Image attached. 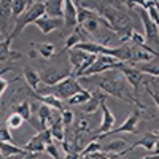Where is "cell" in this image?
Wrapping results in <instances>:
<instances>
[{
    "label": "cell",
    "instance_id": "6da1fadb",
    "mask_svg": "<svg viewBox=\"0 0 159 159\" xmlns=\"http://www.w3.org/2000/svg\"><path fill=\"white\" fill-rule=\"evenodd\" d=\"M97 86L100 88V91H103L105 94L113 96L116 99H121L126 100L129 103H134L137 105V108H145V105H142L140 100H137L130 92V84L126 81V78H121V73L119 70H110V72H105L102 73L97 80H96Z\"/></svg>",
    "mask_w": 159,
    "mask_h": 159
},
{
    "label": "cell",
    "instance_id": "7a4b0ae2",
    "mask_svg": "<svg viewBox=\"0 0 159 159\" xmlns=\"http://www.w3.org/2000/svg\"><path fill=\"white\" fill-rule=\"evenodd\" d=\"M45 15H46V5H45V2H35V0H34L32 7L16 21L15 29H13V32H11L8 37H10L11 40L16 38V37H19L21 32L27 27L29 24H35V21H38L40 18H43Z\"/></svg>",
    "mask_w": 159,
    "mask_h": 159
},
{
    "label": "cell",
    "instance_id": "3957f363",
    "mask_svg": "<svg viewBox=\"0 0 159 159\" xmlns=\"http://www.w3.org/2000/svg\"><path fill=\"white\" fill-rule=\"evenodd\" d=\"M83 88L81 84H80V81L75 78V76H70L67 80H64L62 83L56 84V86H52V88H46V89H42L40 92H42V96H56L57 99L61 100H70L75 94H78V92H81Z\"/></svg>",
    "mask_w": 159,
    "mask_h": 159
},
{
    "label": "cell",
    "instance_id": "277c9868",
    "mask_svg": "<svg viewBox=\"0 0 159 159\" xmlns=\"http://www.w3.org/2000/svg\"><path fill=\"white\" fill-rule=\"evenodd\" d=\"M140 115H142V110L140 108H135V110H132L127 118L124 119V123L121 126H118L115 130H110L107 132V134H103V135H97V137H92V140H100V139H105V137H110L113 134H118V132H129V134H137V123H139V119H140Z\"/></svg>",
    "mask_w": 159,
    "mask_h": 159
},
{
    "label": "cell",
    "instance_id": "5b68a950",
    "mask_svg": "<svg viewBox=\"0 0 159 159\" xmlns=\"http://www.w3.org/2000/svg\"><path fill=\"white\" fill-rule=\"evenodd\" d=\"M49 143H52V134H51L49 129H46V130L38 132L37 135H34L27 143L24 145V148L27 150L29 153L40 154V153L46 151V147H48Z\"/></svg>",
    "mask_w": 159,
    "mask_h": 159
},
{
    "label": "cell",
    "instance_id": "8992f818",
    "mask_svg": "<svg viewBox=\"0 0 159 159\" xmlns=\"http://www.w3.org/2000/svg\"><path fill=\"white\" fill-rule=\"evenodd\" d=\"M42 76V81L48 86V88H52L59 83H62L64 80H67L72 76V73L67 70V69H59V67H49L46 70H43L40 73Z\"/></svg>",
    "mask_w": 159,
    "mask_h": 159
},
{
    "label": "cell",
    "instance_id": "52a82bcc",
    "mask_svg": "<svg viewBox=\"0 0 159 159\" xmlns=\"http://www.w3.org/2000/svg\"><path fill=\"white\" fill-rule=\"evenodd\" d=\"M140 18H142V22H143V27H145V40H147V45H159V27H157V24L151 21L150 15L145 10L140 8Z\"/></svg>",
    "mask_w": 159,
    "mask_h": 159
},
{
    "label": "cell",
    "instance_id": "ba28073f",
    "mask_svg": "<svg viewBox=\"0 0 159 159\" xmlns=\"http://www.w3.org/2000/svg\"><path fill=\"white\" fill-rule=\"evenodd\" d=\"M119 72H121L126 78V81L130 84V88L134 89V92L139 91V88L142 86V83L145 84L147 81H145V76H143V72H140L137 67H129V65H123L121 69H119Z\"/></svg>",
    "mask_w": 159,
    "mask_h": 159
},
{
    "label": "cell",
    "instance_id": "9c48e42d",
    "mask_svg": "<svg viewBox=\"0 0 159 159\" xmlns=\"http://www.w3.org/2000/svg\"><path fill=\"white\" fill-rule=\"evenodd\" d=\"M100 110H102V123H100V126H99L94 132H92V137L107 134V132L111 130V127H113V124H115V115L111 113V110L107 107V105L102 103Z\"/></svg>",
    "mask_w": 159,
    "mask_h": 159
},
{
    "label": "cell",
    "instance_id": "30bf717a",
    "mask_svg": "<svg viewBox=\"0 0 159 159\" xmlns=\"http://www.w3.org/2000/svg\"><path fill=\"white\" fill-rule=\"evenodd\" d=\"M64 19H57V18H49V16H43L38 21H35L34 25H37V29L42 34H51L52 30H57L61 27H64Z\"/></svg>",
    "mask_w": 159,
    "mask_h": 159
},
{
    "label": "cell",
    "instance_id": "8fae6325",
    "mask_svg": "<svg viewBox=\"0 0 159 159\" xmlns=\"http://www.w3.org/2000/svg\"><path fill=\"white\" fill-rule=\"evenodd\" d=\"M64 27L69 30H75L73 27L78 25V10L73 0H65V10H64Z\"/></svg>",
    "mask_w": 159,
    "mask_h": 159
},
{
    "label": "cell",
    "instance_id": "7c38bea8",
    "mask_svg": "<svg viewBox=\"0 0 159 159\" xmlns=\"http://www.w3.org/2000/svg\"><path fill=\"white\" fill-rule=\"evenodd\" d=\"M59 116H56V111L54 108L48 107V105H42L38 108V121L42 124V129L46 130V129H51V126L56 123V119Z\"/></svg>",
    "mask_w": 159,
    "mask_h": 159
},
{
    "label": "cell",
    "instance_id": "4fadbf2b",
    "mask_svg": "<svg viewBox=\"0 0 159 159\" xmlns=\"http://www.w3.org/2000/svg\"><path fill=\"white\" fill-rule=\"evenodd\" d=\"M156 143H157V135L154 134V132H148V134H145V135H143V139H142V140H139V142H137V143H134V145H130V147H129L124 153H121V154H127V153L134 151V150H135V148H139V147L147 148L148 151H154Z\"/></svg>",
    "mask_w": 159,
    "mask_h": 159
},
{
    "label": "cell",
    "instance_id": "5bb4252c",
    "mask_svg": "<svg viewBox=\"0 0 159 159\" xmlns=\"http://www.w3.org/2000/svg\"><path fill=\"white\" fill-rule=\"evenodd\" d=\"M10 45H11V38L10 37L2 40V43H0V61H2V64L5 61H18V59L22 57V52L10 49Z\"/></svg>",
    "mask_w": 159,
    "mask_h": 159
},
{
    "label": "cell",
    "instance_id": "9a60e30c",
    "mask_svg": "<svg viewBox=\"0 0 159 159\" xmlns=\"http://www.w3.org/2000/svg\"><path fill=\"white\" fill-rule=\"evenodd\" d=\"M107 97H108V94H105L103 91H94V92H92V99L83 107V111L88 113V115L97 111V108L102 107V103H105Z\"/></svg>",
    "mask_w": 159,
    "mask_h": 159
},
{
    "label": "cell",
    "instance_id": "2e32d148",
    "mask_svg": "<svg viewBox=\"0 0 159 159\" xmlns=\"http://www.w3.org/2000/svg\"><path fill=\"white\" fill-rule=\"evenodd\" d=\"M30 94H32L37 100L42 102L43 105H48V107L54 108V110H59L61 113L65 110L64 102H62L61 99H57L56 96H51V94H48V96H42V94H38V92H35V91H30Z\"/></svg>",
    "mask_w": 159,
    "mask_h": 159
},
{
    "label": "cell",
    "instance_id": "e0dca14e",
    "mask_svg": "<svg viewBox=\"0 0 159 159\" xmlns=\"http://www.w3.org/2000/svg\"><path fill=\"white\" fill-rule=\"evenodd\" d=\"M46 5V16L64 19V10H65V0H48Z\"/></svg>",
    "mask_w": 159,
    "mask_h": 159
},
{
    "label": "cell",
    "instance_id": "ac0fdd59",
    "mask_svg": "<svg viewBox=\"0 0 159 159\" xmlns=\"http://www.w3.org/2000/svg\"><path fill=\"white\" fill-rule=\"evenodd\" d=\"M91 54H88V52H83V51H78V49H70L69 51V62L72 64L73 67V72H72V76H75L78 73V70L81 69V65L84 64V61L89 57Z\"/></svg>",
    "mask_w": 159,
    "mask_h": 159
},
{
    "label": "cell",
    "instance_id": "d6986e66",
    "mask_svg": "<svg viewBox=\"0 0 159 159\" xmlns=\"http://www.w3.org/2000/svg\"><path fill=\"white\" fill-rule=\"evenodd\" d=\"M22 73H24V78H25V81H27V84L30 86V89L37 92L38 84H40V81H42V76H40V73H38L34 67H30V65H25L24 70H22Z\"/></svg>",
    "mask_w": 159,
    "mask_h": 159
},
{
    "label": "cell",
    "instance_id": "ffe728a7",
    "mask_svg": "<svg viewBox=\"0 0 159 159\" xmlns=\"http://www.w3.org/2000/svg\"><path fill=\"white\" fill-rule=\"evenodd\" d=\"M0 151H2L3 157H11V156H22V157H25L27 154H30L24 147L21 148V147H16V145H13V143H2L0 145Z\"/></svg>",
    "mask_w": 159,
    "mask_h": 159
},
{
    "label": "cell",
    "instance_id": "44dd1931",
    "mask_svg": "<svg viewBox=\"0 0 159 159\" xmlns=\"http://www.w3.org/2000/svg\"><path fill=\"white\" fill-rule=\"evenodd\" d=\"M32 3H34V0H30V2H27V0H13L11 2V16L18 21L32 7Z\"/></svg>",
    "mask_w": 159,
    "mask_h": 159
},
{
    "label": "cell",
    "instance_id": "7402d4cb",
    "mask_svg": "<svg viewBox=\"0 0 159 159\" xmlns=\"http://www.w3.org/2000/svg\"><path fill=\"white\" fill-rule=\"evenodd\" d=\"M118 40H119V37H118L115 32H111V30L99 32V34L94 37V42L99 43V45H102L103 48H111V43H113V42H118Z\"/></svg>",
    "mask_w": 159,
    "mask_h": 159
},
{
    "label": "cell",
    "instance_id": "603a6c76",
    "mask_svg": "<svg viewBox=\"0 0 159 159\" xmlns=\"http://www.w3.org/2000/svg\"><path fill=\"white\" fill-rule=\"evenodd\" d=\"M127 148H129V147H127V142H126L124 139H116V140L110 142L103 150L107 151L108 154H121V153H124Z\"/></svg>",
    "mask_w": 159,
    "mask_h": 159
},
{
    "label": "cell",
    "instance_id": "cb8c5ba5",
    "mask_svg": "<svg viewBox=\"0 0 159 159\" xmlns=\"http://www.w3.org/2000/svg\"><path fill=\"white\" fill-rule=\"evenodd\" d=\"M15 113L22 116L24 118V121L27 119V121H30L32 119V103L29 100H22L16 105V108H15Z\"/></svg>",
    "mask_w": 159,
    "mask_h": 159
},
{
    "label": "cell",
    "instance_id": "d4e9b609",
    "mask_svg": "<svg viewBox=\"0 0 159 159\" xmlns=\"http://www.w3.org/2000/svg\"><path fill=\"white\" fill-rule=\"evenodd\" d=\"M51 134H52V139H56L57 142H64L65 140V126L62 123V118L59 116L56 119V123L51 126Z\"/></svg>",
    "mask_w": 159,
    "mask_h": 159
},
{
    "label": "cell",
    "instance_id": "484cf974",
    "mask_svg": "<svg viewBox=\"0 0 159 159\" xmlns=\"http://www.w3.org/2000/svg\"><path fill=\"white\" fill-rule=\"evenodd\" d=\"M91 99H92V92H89V91L83 89L81 92L75 94V96H73L67 103H69V105H86Z\"/></svg>",
    "mask_w": 159,
    "mask_h": 159
},
{
    "label": "cell",
    "instance_id": "4316f807",
    "mask_svg": "<svg viewBox=\"0 0 159 159\" xmlns=\"http://www.w3.org/2000/svg\"><path fill=\"white\" fill-rule=\"evenodd\" d=\"M38 51V54L45 57V59H51L54 56V51H56V46L52 43H40V45H34Z\"/></svg>",
    "mask_w": 159,
    "mask_h": 159
},
{
    "label": "cell",
    "instance_id": "83f0119b",
    "mask_svg": "<svg viewBox=\"0 0 159 159\" xmlns=\"http://www.w3.org/2000/svg\"><path fill=\"white\" fill-rule=\"evenodd\" d=\"M102 24V16L100 18H97V19H89V21H86L84 24H83V29L89 34V35H97L99 34V25Z\"/></svg>",
    "mask_w": 159,
    "mask_h": 159
},
{
    "label": "cell",
    "instance_id": "f1b7e54d",
    "mask_svg": "<svg viewBox=\"0 0 159 159\" xmlns=\"http://www.w3.org/2000/svg\"><path fill=\"white\" fill-rule=\"evenodd\" d=\"M103 148H102V145L97 142V140H91L88 145H86V148L80 153V156L84 157V156H89V154H94V153H100Z\"/></svg>",
    "mask_w": 159,
    "mask_h": 159
},
{
    "label": "cell",
    "instance_id": "f546056e",
    "mask_svg": "<svg viewBox=\"0 0 159 159\" xmlns=\"http://www.w3.org/2000/svg\"><path fill=\"white\" fill-rule=\"evenodd\" d=\"M137 69L143 73H148L154 78H159V64H142Z\"/></svg>",
    "mask_w": 159,
    "mask_h": 159
},
{
    "label": "cell",
    "instance_id": "4dcf8cb0",
    "mask_svg": "<svg viewBox=\"0 0 159 159\" xmlns=\"http://www.w3.org/2000/svg\"><path fill=\"white\" fill-rule=\"evenodd\" d=\"M22 123H24V118L19 116V115H16V113H13V115H10L7 118V126L10 129H19L22 126Z\"/></svg>",
    "mask_w": 159,
    "mask_h": 159
},
{
    "label": "cell",
    "instance_id": "1f68e13d",
    "mask_svg": "<svg viewBox=\"0 0 159 159\" xmlns=\"http://www.w3.org/2000/svg\"><path fill=\"white\" fill-rule=\"evenodd\" d=\"M0 140H2V143H13V137L10 134V127L7 124L2 126V129H0Z\"/></svg>",
    "mask_w": 159,
    "mask_h": 159
},
{
    "label": "cell",
    "instance_id": "d6a6232c",
    "mask_svg": "<svg viewBox=\"0 0 159 159\" xmlns=\"http://www.w3.org/2000/svg\"><path fill=\"white\" fill-rule=\"evenodd\" d=\"M0 10H2V19L8 18V15H11V2L10 0H2L0 2Z\"/></svg>",
    "mask_w": 159,
    "mask_h": 159
},
{
    "label": "cell",
    "instance_id": "836d02e7",
    "mask_svg": "<svg viewBox=\"0 0 159 159\" xmlns=\"http://www.w3.org/2000/svg\"><path fill=\"white\" fill-rule=\"evenodd\" d=\"M61 118H62V123H64L65 127L70 126V124L73 123V113H72L70 110H64V111L61 113Z\"/></svg>",
    "mask_w": 159,
    "mask_h": 159
},
{
    "label": "cell",
    "instance_id": "e575fe53",
    "mask_svg": "<svg viewBox=\"0 0 159 159\" xmlns=\"http://www.w3.org/2000/svg\"><path fill=\"white\" fill-rule=\"evenodd\" d=\"M46 153H48L52 159H62L61 154H59V150L56 148L54 143H49V145H48V147H46Z\"/></svg>",
    "mask_w": 159,
    "mask_h": 159
},
{
    "label": "cell",
    "instance_id": "d590c367",
    "mask_svg": "<svg viewBox=\"0 0 159 159\" xmlns=\"http://www.w3.org/2000/svg\"><path fill=\"white\" fill-rule=\"evenodd\" d=\"M145 89H147V94H148V96H150V97H151V99L154 100V103L157 105V108H159V94H157L156 91H153V89H151V88L148 86V81L145 83Z\"/></svg>",
    "mask_w": 159,
    "mask_h": 159
},
{
    "label": "cell",
    "instance_id": "8d00e7d4",
    "mask_svg": "<svg viewBox=\"0 0 159 159\" xmlns=\"http://www.w3.org/2000/svg\"><path fill=\"white\" fill-rule=\"evenodd\" d=\"M88 127H89V123H88V119H80V123L76 124V130L78 132H88Z\"/></svg>",
    "mask_w": 159,
    "mask_h": 159
},
{
    "label": "cell",
    "instance_id": "74e56055",
    "mask_svg": "<svg viewBox=\"0 0 159 159\" xmlns=\"http://www.w3.org/2000/svg\"><path fill=\"white\" fill-rule=\"evenodd\" d=\"M7 88H8V80L2 78V81H0V92H2V96H3V92L7 91Z\"/></svg>",
    "mask_w": 159,
    "mask_h": 159
},
{
    "label": "cell",
    "instance_id": "f35d334b",
    "mask_svg": "<svg viewBox=\"0 0 159 159\" xmlns=\"http://www.w3.org/2000/svg\"><path fill=\"white\" fill-rule=\"evenodd\" d=\"M65 159H81V156H80L78 153H72V154H67Z\"/></svg>",
    "mask_w": 159,
    "mask_h": 159
},
{
    "label": "cell",
    "instance_id": "ab89813d",
    "mask_svg": "<svg viewBox=\"0 0 159 159\" xmlns=\"http://www.w3.org/2000/svg\"><path fill=\"white\" fill-rule=\"evenodd\" d=\"M143 159H159V154L150 153V154H147V156H143Z\"/></svg>",
    "mask_w": 159,
    "mask_h": 159
},
{
    "label": "cell",
    "instance_id": "60d3db41",
    "mask_svg": "<svg viewBox=\"0 0 159 159\" xmlns=\"http://www.w3.org/2000/svg\"><path fill=\"white\" fill-rule=\"evenodd\" d=\"M108 156H110V159H126L124 154H108Z\"/></svg>",
    "mask_w": 159,
    "mask_h": 159
},
{
    "label": "cell",
    "instance_id": "b9f144b4",
    "mask_svg": "<svg viewBox=\"0 0 159 159\" xmlns=\"http://www.w3.org/2000/svg\"><path fill=\"white\" fill-rule=\"evenodd\" d=\"M156 135H157V143H156V148H154V151H153V153H154V154H159V132H157Z\"/></svg>",
    "mask_w": 159,
    "mask_h": 159
},
{
    "label": "cell",
    "instance_id": "7bdbcfd3",
    "mask_svg": "<svg viewBox=\"0 0 159 159\" xmlns=\"http://www.w3.org/2000/svg\"><path fill=\"white\" fill-rule=\"evenodd\" d=\"M38 157V154H35V153H30V154H27L25 157H22V159H37Z\"/></svg>",
    "mask_w": 159,
    "mask_h": 159
},
{
    "label": "cell",
    "instance_id": "ee69618b",
    "mask_svg": "<svg viewBox=\"0 0 159 159\" xmlns=\"http://www.w3.org/2000/svg\"><path fill=\"white\" fill-rule=\"evenodd\" d=\"M37 56H38V52H37V51H34V49L29 51V57H30V59H35Z\"/></svg>",
    "mask_w": 159,
    "mask_h": 159
},
{
    "label": "cell",
    "instance_id": "f6af8a7d",
    "mask_svg": "<svg viewBox=\"0 0 159 159\" xmlns=\"http://www.w3.org/2000/svg\"><path fill=\"white\" fill-rule=\"evenodd\" d=\"M157 10H159V2H157Z\"/></svg>",
    "mask_w": 159,
    "mask_h": 159
},
{
    "label": "cell",
    "instance_id": "bcb514c9",
    "mask_svg": "<svg viewBox=\"0 0 159 159\" xmlns=\"http://www.w3.org/2000/svg\"><path fill=\"white\" fill-rule=\"evenodd\" d=\"M157 80H159V78H157Z\"/></svg>",
    "mask_w": 159,
    "mask_h": 159
}]
</instances>
